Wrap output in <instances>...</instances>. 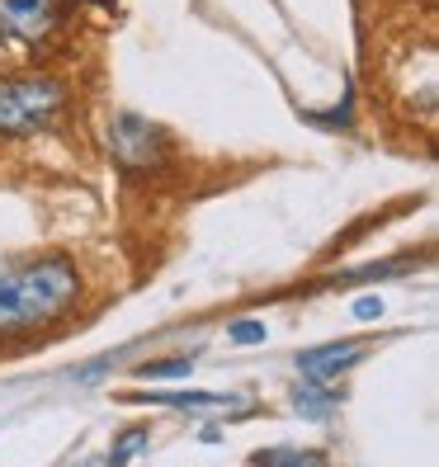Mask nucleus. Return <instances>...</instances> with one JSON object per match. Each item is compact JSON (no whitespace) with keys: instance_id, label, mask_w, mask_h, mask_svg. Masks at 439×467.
<instances>
[{"instance_id":"nucleus-1","label":"nucleus","mask_w":439,"mask_h":467,"mask_svg":"<svg viewBox=\"0 0 439 467\" xmlns=\"http://www.w3.org/2000/svg\"><path fill=\"white\" fill-rule=\"evenodd\" d=\"M80 297V269L71 255H43L0 269V340L34 336L62 321Z\"/></svg>"},{"instance_id":"nucleus-2","label":"nucleus","mask_w":439,"mask_h":467,"mask_svg":"<svg viewBox=\"0 0 439 467\" xmlns=\"http://www.w3.org/2000/svg\"><path fill=\"white\" fill-rule=\"evenodd\" d=\"M67 114V86L52 76H0V142L38 137Z\"/></svg>"},{"instance_id":"nucleus-3","label":"nucleus","mask_w":439,"mask_h":467,"mask_svg":"<svg viewBox=\"0 0 439 467\" xmlns=\"http://www.w3.org/2000/svg\"><path fill=\"white\" fill-rule=\"evenodd\" d=\"M109 147H114V161L123 171H152L166 156V132L137 114H119L109 123Z\"/></svg>"},{"instance_id":"nucleus-4","label":"nucleus","mask_w":439,"mask_h":467,"mask_svg":"<svg viewBox=\"0 0 439 467\" xmlns=\"http://www.w3.org/2000/svg\"><path fill=\"white\" fill-rule=\"evenodd\" d=\"M67 19V0H0V38L38 47Z\"/></svg>"},{"instance_id":"nucleus-5","label":"nucleus","mask_w":439,"mask_h":467,"mask_svg":"<svg viewBox=\"0 0 439 467\" xmlns=\"http://www.w3.org/2000/svg\"><path fill=\"white\" fill-rule=\"evenodd\" d=\"M360 359H364V345L360 340H340V345H321V349L298 354V373L312 378V382H331L345 368H354Z\"/></svg>"},{"instance_id":"nucleus-6","label":"nucleus","mask_w":439,"mask_h":467,"mask_svg":"<svg viewBox=\"0 0 439 467\" xmlns=\"http://www.w3.org/2000/svg\"><path fill=\"white\" fill-rule=\"evenodd\" d=\"M132 401H156V406H236L232 392H132Z\"/></svg>"},{"instance_id":"nucleus-7","label":"nucleus","mask_w":439,"mask_h":467,"mask_svg":"<svg viewBox=\"0 0 439 467\" xmlns=\"http://www.w3.org/2000/svg\"><path fill=\"white\" fill-rule=\"evenodd\" d=\"M308 382H312V378H308ZM293 406L303 410V416H326V410L340 406V392H331L326 382H312V388H303V392L293 397Z\"/></svg>"},{"instance_id":"nucleus-8","label":"nucleus","mask_w":439,"mask_h":467,"mask_svg":"<svg viewBox=\"0 0 439 467\" xmlns=\"http://www.w3.org/2000/svg\"><path fill=\"white\" fill-rule=\"evenodd\" d=\"M147 444H152V430H142V425H132V430H128V434L119 439V444L109 449V462H128L132 453H142Z\"/></svg>"},{"instance_id":"nucleus-9","label":"nucleus","mask_w":439,"mask_h":467,"mask_svg":"<svg viewBox=\"0 0 439 467\" xmlns=\"http://www.w3.org/2000/svg\"><path fill=\"white\" fill-rule=\"evenodd\" d=\"M142 378H189L194 373V354H180V359H161V364H142Z\"/></svg>"},{"instance_id":"nucleus-10","label":"nucleus","mask_w":439,"mask_h":467,"mask_svg":"<svg viewBox=\"0 0 439 467\" xmlns=\"http://www.w3.org/2000/svg\"><path fill=\"white\" fill-rule=\"evenodd\" d=\"M256 462H321V453H303V449H265V453H256Z\"/></svg>"},{"instance_id":"nucleus-11","label":"nucleus","mask_w":439,"mask_h":467,"mask_svg":"<svg viewBox=\"0 0 439 467\" xmlns=\"http://www.w3.org/2000/svg\"><path fill=\"white\" fill-rule=\"evenodd\" d=\"M227 336H232L236 345H260V340H265V326H260V321H236Z\"/></svg>"},{"instance_id":"nucleus-12","label":"nucleus","mask_w":439,"mask_h":467,"mask_svg":"<svg viewBox=\"0 0 439 467\" xmlns=\"http://www.w3.org/2000/svg\"><path fill=\"white\" fill-rule=\"evenodd\" d=\"M354 317H360V321L382 317V302H378V297H360V302H354Z\"/></svg>"}]
</instances>
